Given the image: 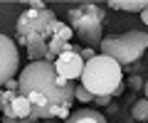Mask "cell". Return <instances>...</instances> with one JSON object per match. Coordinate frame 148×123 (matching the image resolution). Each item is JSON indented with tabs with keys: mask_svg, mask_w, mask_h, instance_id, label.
Wrapping results in <instances>:
<instances>
[{
	"mask_svg": "<svg viewBox=\"0 0 148 123\" xmlns=\"http://www.w3.org/2000/svg\"><path fill=\"white\" fill-rule=\"evenodd\" d=\"M42 94L49 106H72L74 103V81H64L57 76L52 62H30L17 76V94Z\"/></svg>",
	"mask_w": 148,
	"mask_h": 123,
	"instance_id": "6da1fadb",
	"label": "cell"
},
{
	"mask_svg": "<svg viewBox=\"0 0 148 123\" xmlns=\"http://www.w3.org/2000/svg\"><path fill=\"white\" fill-rule=\"evenodd\" d=\"M82 86L89 91L91 96H119L123 91V71L121 64L114 62V59L104 57V54H96L94 59L84 62V69H82Z\"/></svg>",
	"mask_w": 148,
	"mask_h": 123,
	"instance_id": "7a4b0ae2",
	"label": "cell"
},
{
	"mask_svg": "<svg viewBox=\"0 0 148 123\" xmlns=\"http://www.w3.org/2000/svg\"><path fill=\"white\" fill-rule=\"evenodd\" d=\"M146 49H148V32H143V30H128L123 35H109V37H101V42H99V54L119 62L121 67L138 62Z\"/></svg>",
	"mask_w": 148,
	"mask_h": 123,
	"instance_id": "3957f363",
	"label": "cell"
},
{
	"mask_svg": "<svg viewBox=\"0 0 148 123\" xmlns=\"http://www.w3.org/2000/svg\"><path fill=\"white\" fill-rule=\"evenodd\" d=\"M101 22H104V10L94 3H79L69 10V22L74 37H79L84 44H99L101 42Z\"/></svg>",
	"mask_w": 148,
	"mask_h": 123,
	"instance_id": "277c9868",
	"label": "cell"
},
{
	"mask_svg": "<svg viewBox=\"0 0 148 123\" xmlns=\"http://www.w3.org/2000/svg\"><path fill=\"white\" fill-rule=\"evenodd\" d=\"M57 22V17H54V12L52 10H25L20 15V20H17V39H20V44H25L27 47V42H30L32 37H45L47 39V35H49V27Z\"/></svg>",
	"mask_w": 148,
	"mask_h": 123,
	"instance_id": "5b68a950",
	"label": "cell"
},
{
	"mask_svg": "<svg viewBox=\"0 0 148 123\" xmlns=\"http://www.w3.org/2000/svg\"><path fill=\"white\" fill-rule=\"evenodd\" d=\"M20 71V54L17 47L10 37L0 35V86H5V81L15 79V74Z\"/></svg>",
	"mask_w": 148,
	"mask_h": 123,
	"instance_id": "8992f818",
	"label": "cell"
},
{
	"mask_svg": "<svg viewBox=\"0 0 148 123\" xmlns=\"http://www.w3.org/2000/svg\"><path fill=\"white\" fill-rule=\"evenodd\" d=\"M54 69H57V76L64 81H74L82 76V69H84V59L79 57L77 49H67L64 54H59L54 59Z\"/></svg>",
	"mask_w": 148,
	"mask_h": 123,
	"instance_id": "52a82bcc",
	"label": "cell"
},
{
	"mask_svg": "<svg viewBox=\"0 0 148 123\" xmlns=\"http://www.w3.org/2000/svg\"><path fill=\"white\" fill-rule=\"evenodd\" d=\"M64 123H106V118L96 108H77V111H72L67 116Z\"/></svg>",
	"mask_w": 148,
	"mask_h": 123,
	"instance_id": "ba28073f",
	"label": "cell"
},
{
	"mask_svg": "<svg viewBox=\"0 0 148 123\" xmlns=\"http://www.w3.org/2000/svg\"><path fill=\"white\" fill-rule=\"evenodd\" d=\"M49 49H47V39L45 37H32L30 42H27V57H30V62H42V59H47Z\"/></svg>",
	"mask_w": 148,
	"mask_h": 123,
	"instance_id": "9c48e42d",
	"label": "cell"
},
{
	"mask_svg": "<svg viewBox=\"0 0 148 123\" xmlns=\"http://www.w3.org/2000/svg\"><path fill=\"white\" fill-rule=\"evenodd\" d=\"M111 10H123V12H143L148 7V0H111Z\"/></svg>",
	"mask_w": 148,
	"mask_h": 123,
	"instance_id": "30bf717a",
	"label": "cell"
},
{
	"mask_svg": "<svg viewBox=\"0 0 148 123\" xmlns=\"http://www.w3.org/2000/svg\"><path fill=\"white\" fill-rule=\"evenodd\" d=\"M49 37H54V39H62V42H69V39L74 37V32H72V27L69 25H64V22H54L52 27H49V35H47V39Z\"/></svg>",
	"mask_w": 148,
	"mask_h": 123,
	"instance_id": "8fae6325",
	"label": "cell"
},
{
	"mask_svg": "<svg viewBox=\"0 0 148 123\" xmlns=\"http://www.w3.org/2000/svg\"><path fill=\"white\" fill-rule=\"evenodd\" d=\"M131 116L136 118V121H148V101L146 99H138L131 106Z\"/></svg>",
	"mask_w": 148,
	"mask_h": 123,
	"instance_id": "7c38bea8",
	"label": "cell"
},
{
	"mask_svg": "<svg viewBox=\"0 0 148 123\" xmlns=\"http://www.w3.org/2000/svg\"><path fill=\"white\" fill-rule=\"evenodd\" d=\"M74 99H77L79 103H89V101H94V96H91L84 86H74Z\"/></svg>",
	"mask_w": 148,
	"mask_h": 123,
	"instance_id": "4fadbf2b",
	"label": "cell"
},
{
	"mask_svg": "<svg viewBox=\"0 0 148 123\" xmlns=\"http://www.w3.org/2000/svg\"><path fill=\"white\" fill-rule=\"evenodd\" d=\"M128 86H131V89H143V79H141V76H136V74H133V76H128Z\"/></svg>",
	"mask_w": 148,
	"mask_h": 123,
	"instance_id": "5bb4252c",
	"label": "cell"
},
{
	"mask_svg": "<svg viewBox=\"0 0 148 123\" xmlns=\"http://www.w3.org/2000/svg\"><path fill=\"white\" fill-rule=\"evenodd\" d=\"M79 57L84 59V62H89V59H94L96 54H94V49H91V47H86V49H82V52H79Z\"/></svg>",
	"mask_w": 148,
	"mask_h": 123,
	"instance_id": "9a60e30c",
	"label": "cell"
},
{
	"mask_svg": "<svg viewBox=\"0 0 148 123\" xmlns=\"http://www.w3.org/2000/svg\"><path fill=\"white\" fill-rule=\"evenodd\" d=\"M30 7H32V10H45L47 5H45L42 0H32V3H30Z\"/></svg>",
	"mask_w": 148,
	"mask_h": 123,
	"instance_id": "2e32d148",
	"label": "cell"
},
{
	"mask_svg": "<svg viewBox=\"0 0 148 123\" xmlns=\"http://www.w3.org/2000/svg\"><path fill=\"white\" fill-rule=\"evenodd\" d=\"M5 91H17V79H10V81H5Z\"/></svg>",
	"mask_w": 148,
	"mask_h": 123,
	"instance_id": "e0dca14e",
	"label": "cell"
},
{
	"mask_svg": "<svg viewBox=\"0 0 148 123\" xmlns=\"http://www.w3.org/2000/svg\"><path fill=\"white\" fill-rule=\"evenodd\" d=\"M94 101H96V106H106V103L111 101V96H96Z\"/></svg>",
	"mask_w": 148,
	"mask_h": 123,
	"instance_id": "ac0fdd59",
	"label": "cell"
},
{
	"mask_svg": "<svg viewBox=\"0 0 148 123\" xmlns=\"http://www.w3.org/2000/svg\"><path fill=\"white\" fill-rule=\"evenodd\" d=\"M141 20H143V22H146V25H148V7H146V10H143V12H141Z\"/></svg>",
	"mask_w": 148,
	"mask_h": 123,
	"instance_id": "d6986e66",
	"label": "cell"
},
{
	"mask_svg": "<svg viewBox=\"0 0 148 123\" xmlns=\"http://www.w3.org/2000/svg\"><path fill=\"white\" fill-rule=\"evenodd\" d=\"M3 123H17L15 118H10V116H3Z\"/></svg>",
	"mask_w": 148,
	"mask_h": 123,
	"instance_id": "ffe728a7",
	"label": "cell"
},
{
	"mask_svg": "<svg viewBox=\"0 0 148 123\" xmlns=\"http://www.w3.org/2000/svg\"><path fill=\"white\" fill-rule=\"evenodd\" d=\"M143 91H146V101H148V81H143Z\"/></svg>",
	"mask_w": 148,
	"mask_h": 123,
	"instance_id": "44dd1931",
	"label": "cell"
},
{
	"mask_svg": "<svg viewBox=\"0 0 148 123\" xmlns=\"http://www.w3.org/2000/svg\"><path fill=\"white\" fill-rule=\"evenodd\" d=\"M17 123H35V121H30V118H22V121H17Z\"/></svg>",
	"mask_w": 148,
	"mask_h": 123,
	"instance_id": "7402d4cb",
	"label": "cell"
},
{
	"mask_svg": "<svg viewBox=\"0 0 148 123\" xmlns=\"http://www.w3.org/2000/svg\"><path fill=\"white\" fill-rule=\"evenodd\" d=\"M0 108H3V89H0Z\"/></svg>",
	"mask_w": 148,
	"mask_h": 123,
	"instance_id": "603a6c76",
	"label": "cell"
}]
</instances>
